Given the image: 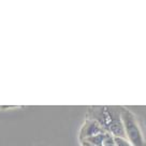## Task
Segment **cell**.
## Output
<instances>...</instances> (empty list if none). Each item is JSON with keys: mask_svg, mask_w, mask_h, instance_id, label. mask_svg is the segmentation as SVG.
I'll return each mask as SVG.
<instances>
[{"mask_svg": "<svg viewBox=\"0 0 146 146\" xmlns=\"http://www.w3.org/2000/svg\"><path fill=\"white\" fill-rule=\"evenodd\" d=\"M120 117H121V123H123L126 139L131 143V145L146 146L145 140L142 134L141 129L139 127L135 116L130 111L123 109L120 111Z\"/></svg>", "mask_w": 146, "mask_h": 146, "instance_id": "obj_1", "label": "cell"}, {"mask_svg": "<svg viewBox=\"0 0 146 146\" xmlns=\"http://www.w3.org/2000/svg\"><path fill=\"white\" fill-rule=\"evenodd\" d=\"M96 120L104 128L106 132L111 133L112 135L126 137L119 111L114 109H104L101 112V116Z\"/></svg>", "mask_w": 146, "mask_h": 146, "instance_id": "obj_2", "label": "cell"}, {"mask_svg": "<svg viewBox=\"0 0 146 146\" xmlns=\"http://www.w3.org/2000/svg\"><path fill=\"white\" fill-rule=\"evenodd\" d=\"M104 132H106L105 129L97 121L96 119H88V120H86V123H84L82 129H81L80 139H81V141H84L88 137H91L94 135Z\"/></svg>", "mask_w": 146, "mask_h": 146, "instance_id": "obj_3", "label": "cell"}, {"mask_svg": "<svg viewBox=\"0 0 146 146\" xmlns=\"http://www.w3.org/2000/svg\"><path fill=\"white\" fill-rule=\"evenodd\" d=\"M106 133L108 132L97 134V135H94V137H88V139L84 140V141L90 143L91 145H94V146H103L104 140H105V137H106Z\"/></svg>", "mask_w": 146, "mask_h": 146, "instance_id": "obj_4", "label": "cell"}, {"mask_svg": "<svg viewBox=\"0 0 146 146\" xmlns=\"http://www.w3.org/2000/svg\"><path fill=\"white\" fill-rule=\"evenodd\" d=\"M115 146H132L131 143L128 141L126 137H114Z\"/></svg>", "mask_w": 146, "mask_h": 146, "instance_id": "obj_5", "label": "cell"}, {"mask_svg": "<svg viewBox=\"0 0 146 146\" xmlns=\"http://www.w3.org/2000/svg\"><path fill=\"white\" fill-rule=\"evenodd\" d=\"M103 146H115L114 135H112V134L109 132L106 133V137H105V140H104Z\"/></svg>", "mask_w": 146, "mask_h": 146, "instance_id": "obj_6", "label": "cell"}, {"mask_svg": "<svg viewBox=\"0 0 146 146\" xmlns=\"http://www.w3.org/2000/svg\"><path fill=\"white\" fill-rule=\"evenodd\" d=\"M82 146H94V145H91L90 143H88L86 141H82Z\"/></svg>", "mask_w": 146, "mask_h": 146, "instance_id": "obj_7", "label": "cell"}]
</instances>
